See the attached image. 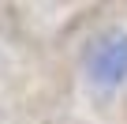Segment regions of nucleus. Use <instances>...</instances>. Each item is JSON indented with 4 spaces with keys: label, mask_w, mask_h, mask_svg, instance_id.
Listing matches in <instances>:
<instances>
[{
    "label": "nucleus",
    "mask_w": 127,
    "mask_h": 124,
    "mask_svg": "<svg viewBox=\"0 0 127 124\" xmlns=\"http://www.w3.org/2000/svg\"><path fill=\"white\" fill-rule=\"evenodd\" d=\"M86 75L101 90H112V87H120L127 79V30H108L90 45Z\"/></svg>",
    "instance_id": "obj_1"
}]
</instances>
